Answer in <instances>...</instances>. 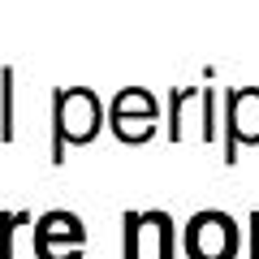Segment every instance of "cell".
Instances as JSON below:
<instances>
[{
	"label": "cell",
	"instance_id": "1",
	"mask_svg": "<svg viewBox=\"0 0 259 259\" xmlns=\"http://www.w3.org/2000/svg\"><path fill=\"white\" fill-rule=\"evenodd\" d=\"M125 117H139L143 125H147V121L156 117V100H151L147 91H125L112 104V121H125Z\"/></svg>",
	"mask_w": 259,
	"mask_h": 259
},
{
	"label": "cell",
	"instance_id": "2",
	"mask_svg": "<svg viewBox=\"0 0 259 259\" xmlns=\"http://www.w3.org/2000/svg\"><path fill=\"white\" fill-rule=\"evenodd\" d=\"M0 95H5V104H0V134H5V139H9L13 134V69H5V74H0Z\"/></svg>",
	"mask_w": 259,
	"mask_h": 259
},
{
	"label": "cell",
	"instance_id": "3",
	"mask_svg": "<svg viewBox=\"0 0 259 259\" xmlns=\"http://www.w3.org/2000/svg\"><path fill=\"white\" fill-rule=\"evenodd\" d=\"M26 225V216L13 212V216H0V259H13V229Z\"/></svg>",
	"mask_w": 259,
	"mask_h": 259
}]
</instances>
